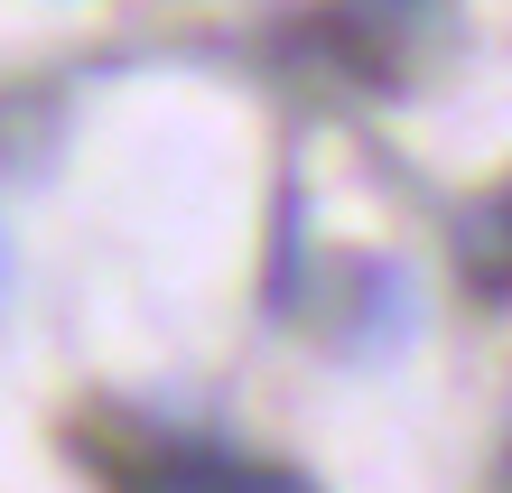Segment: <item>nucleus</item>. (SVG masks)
Returning a JSON list of instances; mask_svg holds the SVG:
<instances>
[{"label":"nucleus","instance_id":"nucleus-1","mask_svg":"<svg viewBox=\"0 0 512 493\" xmlns=\"http://www.w3.org/2000/svg\"><path fill=\"white\" fill-rule=\"evenodd\" d=\"M457 270H466L475 307H512V177L457 214Z\"/></svg>","mask_w":512,"mask_h":493},{"label":"nucleus","instance_id":"nucleus-2","mask_svg":"<svg viewBox=\"0 0 512 493\" xmlns=\"http://www.w3.org/2000/svg\"><path fill=\"white\" fill-rule=\"evenodd\" d=\"M224 493H317V484H298V475H280V466H233Z\"/></svg>","mask_w":512,"mask_h":493}]
</instances>
